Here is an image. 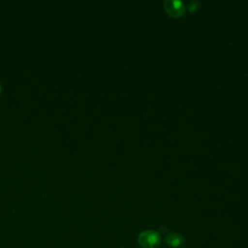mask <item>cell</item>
<instances>
[{
    "label": "cell",
    "mask_w": 248,
    "mask_h": 248,
    "mask_svg": "<svg viewBox=\"0 0 248 248\" xmlns=\"http://www.w3.org/2000/svg\"><path fill=\"white\" fill-rule=\"evenodd\" d=\"M158 241V235L151 231L144 232L140 236V243L144 248H154L157 246Z\"/></svg>",
    "instance_id": "6da1fadb"
},
{
    "label": "cell",
    "mask_w": 248,
    "mask_h": 248,
    "mask_svg": "<svg viewBox=\"0 0 248 248\" xmlns=\"http://www.w3.org/2000/svg\"><path fill=\"white\" fill-rule=\"evenodd\" d=\"M167 12L172 16H178L184 12L183 4L179 1H168L165 3Z\"/></svg>",
    "instance_id": "7a4b0ae2"
},
{
    "label": "cell",
    "mask_w": 248,
    "mask_h": 248,
    "mask_svg": "<svg viewBox=\"0 0 248 248\" xmlns=\"http://www.w3.org/2000/svg\"><path fill=\"white\" fill-rule=\"evenodd\" d=\"M168 241L170 245H178L180 243V237L175 234H170L168 238Z\"/></svg>",
    "instance_id": "3957f363"
},
{
    "label": "cell",
    "mask_w": 248,
    "mask_h": 248,
    "mask_svg": "<svg viewBox=\"0 0 248 248\" xmlns=\"http://www.w3.org/2000/svg\"><path fill=\"white\" fill-rule=\"evenodd\" d=\"M0 92H1V86H0Z\"/></svg>",
    "instance_id": "277c9868"
}]
</instances>
